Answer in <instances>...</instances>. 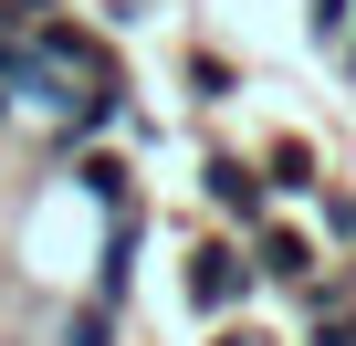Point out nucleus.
Here are the masks:
<instances>
[{"label": "nucleus", "mask_w": 356, "mask_h": 346, "mask_svg": "<svg viewBox=\"0 0 356 346\" xmlns=\"http://www.w3.org/2000/svg\"><path fill=\"white\" fill-rule=\"evenodd\" d=\"M241 294H252V252H241V242H200V252H189V304H200V315H231Z\"/></svg>", "instance_id": "1"}, {"label": "nucleus", "mask_w": 356, "mask_h": 346, "mask_svg": "<svg viewBox=\"0 0 356 346\" xmlns=\"http://www.w3.org/2000/svg\"><path fill=\"white\" fill-rule=\"evenodd\" d=\"M200 189H210L231 221H262V168H241V157H210V168H200Z\"/></svg>", "instance_id": "2"}, {"label": "nucleus", "mask_w": 356, "mask_h": 346, "mask_svg": "<svg viewBox=\"0 0 356 346\" xmlns=\"http://www.w3.org/2000/svg\"><path fill=\"white\" fill-rule=\"evenodd\" d=\"M252 273H273V283H304V273H314V242H304V231H262V262H252Z\"/></svg>", "instance_id": "3"}, {"label": "nucleus", "mask_w": 356, "mask_h": 346, "mask_svg": "<svg viewBox=\"0 0 356 346\" xmlns=\"http://www.w3.org/2000/svg\"><path fill=\"white\" fill-rule=\"evenodd\" d=\"M262 179H283V189H314V147H304V136H283V147L262 157Z\"/></svg>", "instance_id": "4"}, {"label": "nucleus", "mask_w": 356, "mask_h": 346, "mask_svg": "<svg viewBox=\"0 0 356 346\" xmlns=\"http://www.w3.org/2000/svg\"><path fill=\"white\" fill-rule=\"evenodd\" d=\"M53 346H115V325H105V304H74V315L53 325Z\"/></svg>", "instance_id": "5"}, {"label": "nucleus", "mask_w": 356, "mask_h": 346, "mask_svg": "<svg viewBox=\"0 0 356 346\" xmlns=\"http://www.w3.org/2000/svg\"><path fill=\"white\" fill-rule=\"evenodd\" d=\"M84 200H105V210H126L136 189H126V168H115V157H84Z\"/></svg>", "instance_id": "6"}, {"label": "nucleus", "mask_w": 356, "mask_h": 346, "mask_svg": "<svg viewBox=\"0 0 356 346\" xmlns=\"http://www.w3.org/2000/svg\"><path fill=\"white\" fill-rule=\"evenodd\" d=\"M346 22H356V0H314V32L325 42H346Z\"/></svg>", "instance_id": "7"}, {"label": "nucleus", "mask_w": 356, "mask_h": 346, "mask_svg": "<svg viewBox=\"0 0 356 346\" xmlns=\"http://www.w3.org/2000/svg\"><path fill=\"white\" fill-rule=\"evenodd\" d=\"M314 346H356V315H325V325H314Z\"/></svg>", "instance_id": "8"}, {"label": "nucleus", "mask_w": 356, "mask_h": 346, "mask_svg": "<svg viewBox=\"0 0 356 346\" xmlns=\"http://www.w3.org/2000/svg\"><path fill=\"white\" fill-rule=\"evenodd\" d=\"M346 74H356V22H346Z\"/></svg>", "instance_id": "9"}, {"label": "nucleus", "mask_w": 356, "mask_h": 346, "mask_svg": "<svg viewBox=\"0 0 356 346\" xmlns=\"http://www.w3.org/2000/svg\"><path fill=\"white\" fill-rule=\"evenodd\" d=\"M220 346H252V336H220Z\"/></svg>", "instance_id": "10"}]
</instances>
